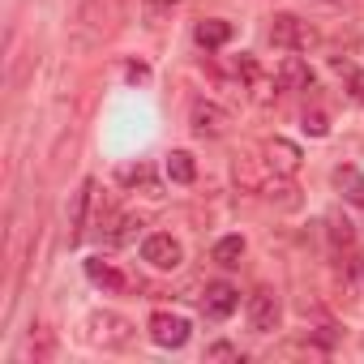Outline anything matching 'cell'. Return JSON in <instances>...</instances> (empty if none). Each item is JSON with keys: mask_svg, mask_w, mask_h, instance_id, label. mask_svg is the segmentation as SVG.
<instances>
[{"mask_svg": "<svg viewBox=\"0 0 364 364\" xmlns=\"http://www.w3.org/2000/svg\"><path fill=\"white\" fill-rule=\"evenodd\" d=\"M124 9L129 0H82L77 9V22H73V35L82 48H99L103 39H112L124 22Z\"/></svg>", "mask_w": 364, "mask_h": 364, "instance_id": "cell-1", "label": "cell"}, {"mask_svg": "<svg viewBox=\"0 0 364 364\" xmlns=\"http://www.w3.org/2000/svg\"><path fill=\"white\" fill-rule=\"evenodd\" d=\"M133 321L129 317H120V313H112V309H95L86 321H82V338L90 343V347H103V351H124L129 343H133Z\"/></svg>", "mask_w": 364, "mask_h": 364, "instance_id": "cell-2", "label": "cell"}, {"mask_svg": "<svg viewBox=\"0 0 364 364\" xmlns=\"http://www.w3.org/2000/svg\"><path fill=\"white\" fill-rule=\"evenodd\" d=\"M313 39H317V35H313L309 22H300L296 14H274V22H270V43H274V48H283V52H304Z\"/></svg>", "mask_w": 364, "mask_h": 364, "instance_id": "cell-3", "label": "cell"}, {"mask_svg": "<svg viewBox=\"0 0 364 364\" xmlns=\"http://www.w3.org/2000/svg\"><path fill=\"white\" fill-rule=\"evenodd\" d=\"M279 321H283L279 296H274L270 287H257V291L249 296V330H253V334H274Z\"/></svg>", "mask_w": 364, "mask_h": 364, "instance_id": "cell-4", "label": "cell"}, {"mask_svg": "<svg viewBox=\"0 0 364 364\" xmlns=\"http://www.w3.org/2000/svg\"><path fill=\"white\" fill-rule=\"evenodd\" d=\"M228 124H232L228 107H219V103H210V99H198V103L189 107V129H193V137H223Z\"/></svg>", "mask_w": 364, "mask_h": 364, "instance_id": "cell-5", "label": "cell"}, {"mask_svg": "<svg viewBox=\"0 0 364 364\" xmlns=\"http://www.w3.org/2000/svg\"><path fill=\"white\" fill-rule=\"evenodd\" d=\"M150 338L159 343V347H185L189 343V334H193V326H189V317H180V313H154L150 317Z\"/></svg>", "mask_w": 364, "mask_h": 364, "instance_id": "cell-6", "label": "cell"}, {"mask_svg": "<svg viewBox=\"0 0 364 364\" xmlns=\"http://www.w3.org/2000/svg\"><path fill=\"white\" fill-rule=\"evenodd\" d=\"M141 257H146L154 270H176L180 262H185V249H180V240H176V236L154 232V236H146V240H141Z\"/></svg>", "mask_w": 364, "mask_h": 364, "instance_id": "cell-7", "label": "cell"}, {"mask_svg": "<svg viewBox=\"0 0 364 364\" xmlns=\"http://www.w3.org/2000/svg\"><path fill=\"white\" fill-rule=\"evenodd\" d=\"M240 304V291L232 283H206V296H202V313L206 321H228Z\"/></svg>", "mask_w": 364, "mask_h": 364, "instance_id": "cell-8", "label": "cell"}, {"mask_svg": "<svg viewBox=\"0 0 364 364\" xmlns=\"http://www.w3.org/2000/svg\"><path fill=\"white\" fill-rule=\"evenodd\" d=\"M300 163H304V154H300L296 141H287V137H270V141H266V167H270L274 176H296Z\"/></svg>", "mask_w": 364, "mask_h": 364, "instance_id": "cell-9", "label": "cell"}, {"mask_svg": "<svg viewBox=\"0 0 364 364\" xmlns=\"http://www.w3.org/2000/svg\"><path fill=\"white\" fill-rule=\"evenodd\" d=\"M334 189L343 193V202L364 206V176H360V167H351V163L334 167Z\"/></svg>", "mask_w": 364, "mask_h": 364, "instance_id": "cell-10", "label": "cell"}, {"mask_svg": "<svg viewBox=\"0 0 364 364\" xmlns=\"http://www.w3.org/2000/svg\"><path fill=\"white\" fill-rule=\"evenodd\" d=\"M274 77H279L283 90H309V86H313V69H309L300 56H283V65H279Z\"/></svg>", "mask_w": 364, "mask_h": 364, "instance_id": "cell-11", "label": "cell"}, {"mask_svg": "<svg viewBox=\"0 0 364 364\" xmlns=\"http://www.w3.org/2000/svg\"><path fill=\"white\" fill-rule=\"evenodd\" d=\"M193 39H198L206 52H219L223 43H232V22H223V18H206V22H198Z\"/></svg>", "mask_w": 364, "mask_h": 364, "instance_id": "cell-12", "label": "cell"}, {"mask_svg": "<svg viewBox=\"0 0 364 364\" xmlns=\"http://www.w3.org/2000/svg\"><path fill=\"white\" fill-rule=\"evenodd\" d=\"M86 279H90L95 287H103V291H124V287H129L124 274H120L112 262H103V257H90V262H86Z\"/></svg>", "mask_w": 364, "mask_h": 364, "instance_id": "cell-13", "label": "cell"}, {"mask_svg": "<svg viewBox=\"0 0 364 364\" xmlns=\"http://www.w3.org/2000/svg\"><path fill=\"white\" fill-rule=\"evenodd\" d=\"M90 193H95V180H82V189L73 193V210H69V245H77V240H82L86 210H90Z\"/></svg>", "mask_w": 364, "mask_h": 364, "instance_id": "cell-14", "label": "cell"}, {"mask_svg": "<svg viewBox=\"0 0 364 364\" xmlns=\"http://www.w3.org/2000/svg\"><path fill=\"white\" fill-rule=\"evenodd\" d=\"M26 351L35 355V364H48V360H56V334L48 330V326H31V338H26Z\"/></svg>", "mask_w": 364, "mask_h": 364, "instance_id": "cell-15", "label": "cell"}, {"mask_svg": "<svg viewBox=\"0 0 364 364\" xmlns=\"http://www.w3.org/2000/svg\"><path fill=\"white\" fill-rule=\"evenodd\" d=\"M266 198H270L279 210H296V206H300V189L291 185V176H274L270 185H266Z\"/></svg>", "mask_w": 364, "mask_h": 364, "instance_id": "cell-16", "label": "cell"}, {"mask_svg": "<svg viewBox=\"0 0 364 364\" xmlns=\"http://www.w3.org/2000/svg\"><path fill=\"white\" fill-rule=\"evenodd\" d=\"M167 176L176 180V185H193V180H198L193 154H189V150H171V154H167Z\"/></svg>", "mask_w": 364, "mask_h": 364, "instance_id": "cell-17", "label": "cell"}, {"mask_svg": "<svg viewBox=\"0 0 364 364\" xmlns=\"http://www.w3.org/2000/svg\"><path fill=\"white\" fill-rule=\"evenodd\" d=\"M176 5H180V0H141V22H146L150 31H163V26L171 22Z\"/></svg>", "mask_w": 364, "mask_h": 364, "instance_id": "cell-18", "label": "cell"}, {"mask_svg": "<svg viewBox=\"0 0 364 364\" xmlns=\"http://www.w3.org/2000/svg\"><path fill=\"white\" fill-rule=\"evenodd\" d=\"M223 270H236L240 266V257H245V236H223L219 245H215V253H210Z\"/></svg>", "mask_w": 364, "mask_h": 364, "instance_id": "cell-19", "label": "cell"}, {"mask_svg": "<svg viewBox=\"0 0 364 364\" xmlns=\"http://www.w3.org/2000/svg\"><path fill=\"white\" fill-rule=\"evenodd\" d=\"M137 232H141V215H124V219L116 223V232H112V245H133Z\"/></svg>", "mask_w": 364, "mask_h": 364, "instance_id": "cell-20", "label": "cell"}, {"mask_svg": "<svg viewBox=\"0 0 364 364\" xmlns=\"http://www.w3.org/2000/svg\"><path fill=\"white\" fill-rule=\"evenodd\" d=\"M330 240H334V249H351V240H355V232H351V219H343V215H330Z\"/></svg>", "mask_w": 364, "mask_h": 364, "instance_id": "cell-21", "label": "cell"}, {"mask_svg": "<svg viewBox=\"0 0 364 364\" xmlns=\"http://www.w3.org/2000/svg\"><path fill=\"white\" fill-rule=\"evenodd\" d=\"M304 133H309V137H326V133H330L326 112H304Z\"/></svg>", "mask_w": 364, "mask_h": 364, "instance_id": "cell-22", "label": "cell"}, {"mask_svg": "<svg viewBox=\"0 0 364 364\" xmlns=\"http://www.w3.org/2000/svg\"><path fill=\"white\" fill-rule=\"evenodd\" d=\"M206 360H240V351L232 343H210L206 347Z\"/></svg>", "mask_w": 364, "mask_h": 364, "instance_id": "cell-23", "label": "cell"}, {"mask_svg": "<svg viewBox=\"0 0 364 364\" xmlns=\"http://www.w3.org/2000/svg\"><path fill=\"white\" fill-rule=\"evenodd\" d=\"M334 65H338V69H343V73L351 77V95H355V99L364 103V73H360V69H351V65H343V60H334Z\"/></svg>", "mask_w": 364, "mask_h": 364, "instance_id": "cell-24", "label": "cell"}, {"mask_svg": "<svg viewBox=\"0 0 364 364\" xmlns=\"http://www.w3.org/2000/svg\"><path fill=\"white\" fill-rule=\"evenodd\" d=\"M360 279H364V262H360Z\"/></svg>", "mask_w": 364, "mask_h": 364, "instance_id": "cell-25", "label": "cell"}, {"mask_svg": "<svg viewBox=\"0 0 364 364\" xmlns=\"http://www.w3.org/2000/svg\"><path fill=\"white\" fill-rule=\"evenodd\" d=\"M326 5H334V0H326Z\"/></svg>", "mask_w": 364, "mask_h": 364, "instance_id": "cell-26", "label": "cell"}, {"mask_svg": "<svg viewBox=\"0 0 364 364\" xmlns=\"http://www.w3.org/2000/svg\"><path fill=\"white\" fill-rule=\"evenodd\" d=\"M360 343H364V338H360Z\"/></svg>", "mask_w": 364, "mask_h": 364, "instance_id": "cell-27", "label": "cell"}]
</instances>
